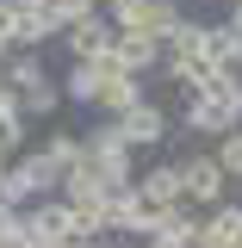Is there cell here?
<instances>
[{
    "label": "cell",
    "mask_w": 242,
    "mask_h": 248,
    "mask_svg": "<svg viewBox=\"0 0 242 248\" xmlns=\"http://www.w3.org/2000/svg\"><path fill=\"white\" fill-rule=\"evenodd\" d=\"M174 168H180V199L193 205V211H211V205L230 199V180H224L217 155H180Z\"/></svg>",
    "instance_id": "6da1fadb"
},
{
    "label": "cell",
    "mask_w": 242,
    "mask_h": 248,
    "mask_svg": "<svg viewBox=\"0 0 242 248\" xmlns=\"http://www.w3.org/2000/svg\"><path fill=\"white\" fill-rule=\"evenodd\" d=\"M25 248H56V242H75V211L68 199H37L25 205Z\"/></svg>",
    "instance_id": "7a4b0ae2"
},
{
    "label": "cell",
    "mask_w": 242,
    "mask_h": 248,
    "mask_svg": "<svg viewBox=\"0 0 242 248\" xmlns=\"http://www.w3.org/2000/svg\"><path fill=\"white\" fill-rule=\"evenodd\" d=\"M112 62H118V75H161V44L143 37V31H112Z\"/></svg>",
    "instance_id": "3957f363"
},
{
    "label": "cell",
    "mask_w": 242,
    "mask_h": 248,
    "mask_svg": "<svg viewBox=\"0 0 242 248\" xmlns=\"http://www.w3.org/2000/svg\"><path fill=\"white\" fill-rule=\"evenodd\" d=\"M242 242V205L224 199L211 211H199V230H193V248H236Z\"/></svg>",
    "instance_id": "277c9868"
},
{
    "label": "cell",
    "mask_w": 242,
    "mask_h": 248,
    "mask_svg": "<svg viewBox=\"0 0 242 248\" xmlns=\"http://www.w3.org/2000/svg\"><path fill=\"white\" fill-rule=\"evenodd\" d=\"M112 124L124 130V143H130V155H137V149H155V143L168 137V112H161L155 99H137V106H130L124 118H112Z\"/></svg>",
    "instance_id": "5b68a950"
},
{
    "label": "cell",
    "mask_w": 242,
    "mask_h": 248,
    "mask_svg": "<svg viewBox=\"0 0 242 248\" xmlns=\"http://www.w3.org/2000/svg\"><path fill=\"white\" fill-rule=\"evenodd\" d=\"M106 75H118V62H112V50L99 62H68V75H62V99H75V106H93L99 99V81Z\"/></svg>",
    "instance_id": "8992f818"
},
{
    "label": "cell",
    "mask_w": 242,
    "mask_h": 248,
    "mask_svg": "<svg viewBox=\"0 0 242 248\" xmlns=\"http://www.w3.org/2000/svg\"><path fill=\"white\" fill-rule=\"evenodd\" d=\"M62 44H68V62H99L106 50H112V25H106V13L68 25V31H62Z\"/></svg>",
    "instance_id": "52a82bcc"
},
{
    "label": "cell",
    "mask_w": 242,
    "mask_h": 248,
    "mask_svg": "<svg viewBox=\"0 0 242 248\" xmlns=\"http://www.w3.org/2000/svg\"><path fill=\"white\" fill-rule=\"evenodd\" d=\"M0 81H6V93H31V87H44V81H56V75H50V62L37 56V50H6Z\"/></svg>",
    "instance_id": "ba28073f"
},
{
    "label": "cell",
    "mask_w": 242,
    "mask_h": 248,
    "mask_svg": "<svg viewBox=\"0 0 242 248\" xmlns=\"http://www.w3.org/2000/svg\"><path fill=\"white\" fill-rule=\"evenodd\" d=\"M199 99H205V106H217V112L242 130V68H211V81L199 87Z\"/></svg>",
    "instance_id": "9c48e42d"
},
{
    "label": "cell",
    "mask_w": 242,
    "mask_h": 248,
    "mask_svg": "<svg viewBox=\"0 0 242 248\" xmlns=\"http://www.w3.org/2000/svg\"><path fill=\"white\" fill-rule=\"evenodd\" d=\"M137 99H149V87H143L137 75H106V81H99V99H93V112H99V118H124Z\"/></svg>",
    "instance_id": "30bf717a"
},
{
    "label": "cell",
    "mask_w": 242,
    "mask_h": 248,
    "mask_svg": "<svg viewBox=\"0 0 242 248\" xmlns=\"http://www.w3.org/2000/svg\"><path fill=\"white\" fill-rule=\"evenodd\" d=\"M56 31L62 25H56L50 6H19V13H13V50H44Z\"/></svg>",
    "instance_id": "8fae6325"
},
{
    "label": "cell",
    "mask_w": 242,
    "mask_h": 248,
    "mask_svg": "<svg viewBox=\"0 0 242 248\" xmlns=\"http://www.w3.org/2000/svg\"><path fill=\"white\" fill-rule=\"evenodd\" d=\"M130 186H137V199H149V205H180V168H174V161L143 168Z\"/></svg>",
    "instance_id": "7c38bea8"
},
{
    "label": "cell",
    "mask_w": 242,
    "mask_h": 248,
    "mask_svg": "<svg viewBox=\"0 0 242 248\" xmlns=\"http://www.w3.org/2000/svg\"><path fill=\"white\" fill-rule=\"evenodd\" d=\"M180 124H186V130H199V137H230V130H236V124L224 118L217 106H205L199 93H186V112H180Z\"/></svg>",
    "instance_id": "4fadbf2b"
},
{
    "label": "cell",
    "mask_w": 242,
    "mask_h": 248,
    "mask_svg": "<svg viewBox=\"0 0 242 248\" xmlns=\"http://www.w3.org/2000/svg\"><path fill=\"white\" fill-rule=\"evenodd\" d=\"M149 13H155V0H106V25L112 31H143L149 37Z\"/></svg>",
    "instance_id": "5bb4252c"
},
{
    "label": "cell",
    "mask_w": 242,
    "mask_h": 248,
    "mask_svg": "<svg viewBox=\"0 0 242 248\" xmlns=\"http://www.w3.org/2000/svg\"><path fill=\"white\" fill-rule=\"evenodd\" d=\"M19 143H25V118H19V93H6V87H0V149L13 155Z\"/></svg>",
    "instance_id": "9a60e30c"
},
{
    "label": "cell",
    "mask_w": 242,
    "mask_h": 248,
    "mask_svg": "<svg viewBox=\"0 0 242 248\" xmlns=\"http://www.w3.org/2000/svg\"><path fill=\"white\" fill-rule=\"evenodd\" d=\"M50 112H62V87H56V81L19 93V118H50Z\"/></svg>",
    "instance_id": "2e32d148"
},
{
    "label": "cell",
    "mask_w": 242,
    "mask_h": 248,
    "mask_svg": "<svg viewBox=\"0 0 242 248\" xmlns=\"http://www.w3.org/2000/svg\"><path fill=\"white\" fill-rule=\"evenodd\" d=\"M19 161H25V174H31V180H37V192H44V199H56V192H62V168H56V161H50V155H44V149H31V155H19Z\"/></svg>",
    "instance_id": "e0dca14e"
},
{
    "label": "cell",
    "mask_w": 242,
    "mask_h": 248,
    "mask_svg": "<svg viewBox=\"0 0 242 248\" xmlns=\"http://www.w3.org/2000/svg\"><path fill=\"white\" fill-rule=\"evenodd\" d=\"M193 230H199V211H193V205H161V217H155V236H193Z\"/></svg>",
    "instance_id": "ac0fdd59"
},
{
    "label": "cell",
    "mask_w": 242,
    "mask_h": 248,
    "mask_svg": "<svg viewBox=\"0 0 242 248\" xmlns=\"http://www.w3.org/2000/svg\"><path fill=\"white\" fill-rule=\"evenodd\" d=\"M44 155H50V161H56L62 174H68V168L81 161V137H75V130H50V143H44Z\"/></svg>",
    "instance_id": "d6986e66"
},
{
    "label": "cell",
    "mask_w": 242,
    "mask_h": 248,
    "mask_svg": "<svg viewBox=\"0 0 242 248\" xmlns=\"http://www.w3.org/2000/svg\"><path fill=\"white\" fill-rule=\"evenodd\" d=\"M217 168H224V180H242V130H230V137H217Z\"/></svg>",
    "instance_id": "ffe728a7"
},
{
    "label": "cell",
    "mask_w": 242,
    "mask_h": 248,
    "mask_svg": "<svg viewBox=\"0 0 242 248\" xmlns=\"http://www.w3.org/2000/svg\"><path fill=\"white\" fill-rule=\"evenodd\" d=\"M44 6L56 13V25H62V31H68V25H81V19H93V13H99V0H44Z\"/></svg>",
    "instance_id": "44dd1931"
},
{
    "label": "cell",
    "mask_w": 242,
    "mask_h": 248,
    "mask_svg": "<svg viewBox=\"0 0 242 248\" xmlns=\"http://www.w3.org/2000/svg\"><path fill=\"white\" fill-rule=\"evenodd\" d=\"M6 50H13V6L0 0V62H6Z\"/></svg>",
    "instance_id": "7402d4cb"
},
{
    "label": "cell",
    "mask_w": 242,
    "mask_h": 248,
    "mask_svg": "<svg viewBox=\"0 0 242 248\" xmlns=\"http://www.w3.org/2000/svg\"><path fill=\"white\" fill-rule=\"evenodd\" d=\"M149 248H193V236H149Z\"/></svg>",
    "instance_id": "603a6c76"
},
{
    "label": "cell",
    "mask_w": 242,
    "mask_h": 248,
    "mask_svg": "<svg viewBox=\"0 0 242 248\" xmlns=\"http://www.w3.org/2000/svg\"><path fill=\"white\" fill-rule=\"evenodd\" d=\"M87 248H124V242H118V236H93Z\"/></svg>",
    "instance_id": "cb8c5ba5"
},
{
    "label": "cell",
    "mask_w": 242,
    "mask_h": 248,
    "mask_svg": "<svg viewBox=\"0 0 242 248\" xmlns=\"http://www.w3.org/2000/svg\"><path fill=\"white\" fill-rule=\"evenodd\" d=\"M0 87H6V81H0Z\"/></svg>",
    "instance_id": "d4e9b609"
},
{
    "label": "cell",
    "mask_w": 242,
    "mask_h": 248,
    "mask_svg": "<svg viewBox=\"0 0 242 248\" xmlns=\"http://www.w3.org/2000/svg\"><path fill=\"white\" fill-rule=\"evenodd\" d=\"M99 6H106V0H99Z\"/></svg>",
    "instance_id": "484cf974"
},
{
    "label": "cell",
    "mask_w": 242,
    "mask_h": 248,
    "mask_svg": "<svg viewBox=\"0 0 242 248\" xmlns=\"http://www.w3.org/2000/svg\"><path fill=\"white\" fill-rule=\"evenodd\" d=\"M0 168H6V161H0Z\"/></svg>",
    "instance_id": "4316f807"
},
{
    "label": "cell",
    "mask_w": 242,
    "mask_h": 248,
    "mask_svg": "<svg viewBox=\"0 0 242 248\" xmlns=\"http://www.w3.org/2000/svg\"><path fill=\"white\" fill-rule=\"evenodd\" d=\"M236 6H242V0H236Z\"/></svg>",
    "instance_id": "83f0119b"
},
{
    "label": "cell",
    "mask_w": 242,
    "mask_h": 248,
    "mask_svg": "<svg viewBox=\"0 0 242 248\" xmlns=\"http://www.w3.org/2000/svg\"><path fill=\"white\" fill-rule=\"evenodd\" d=\"M236 248H242V242H236Z\"/></svg>",
    "instance_id": "f1b7e54d"
}]
</instances>
